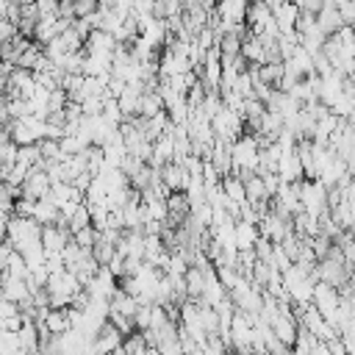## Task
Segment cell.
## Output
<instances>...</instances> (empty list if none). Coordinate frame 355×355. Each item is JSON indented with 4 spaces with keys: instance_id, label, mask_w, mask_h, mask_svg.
<instances>
[{
    "instance_id": "6da1fadb",
    "label": "cell",
    "mask_w": 355,
    "mask_h": 355,
    "mask_svg": "<svg viewBox=\"0 0 355 355\" xmlns=\"http://www.w3.org/2000/svg\"><path fill=\"white\" fill-rule=\"evenodd\" d=\"M3 230H6V236L14 241V247L19 252H25L28 247H33V244L42 241V222H36L33 216L11 214V216L3 219Z\"/></svg>"
},
{
    "instance_id": "7a4b0ae2",
    "label": "cell",
    "mask_w": 355,
    "mask_h": 355,
    "mask_svg": "<svg viewBox=\"0 0 355 355\" xmlns=\"http://www.w3.org/2000/svg\"><path fill=\"white\" fill-rule=\"evenodd\" d=\"M233 164L241 178H247L250 172H258V164H261V141L252 130H244L236 141H233Z\"/></svg>"
},
{
    "instance_id": "3957f363",
    "label": "cell",
    "mask_w": 355,
    "mask_h": 355,
    "mask_svg": "<svg viewBox=\"0 0 355 355\" xmlns=\"http://www.w3.org/2000/svg\"><path fill=\"white\" fill-rule=\"evenodd\" d=\"M211 125H214L216 136H219V139H227V141H236V139L247 130V119H244V114H239V111L230 108V105H222V111L211 119Z\"/></svg>"
},
{
    "instance_id": "277c9868",
    "label": "cell",
    "mask_w": 355,
    "mask_h": 355,
    "mask_svg": "<svg viewBox=\"0 0 355 355\" xmlns=\"http://www.w3.org/2000/svg\"><path fill=\"white\" fill-rule=\"evenodd\" d=\"M258 227H261V233L269 236L272 241H283L288 233H294V216H283V214H277V211L272 208L269 214L261 216Z\"/></svg>"
},
{
    "instance_id": "5b68a950",
    "label": "cell",
    "mask_w": 355,
    "mask_h": 355,
    "mask_svg": "<svg viewBox=\"0 0 355 355\" xmlns=\"http://www.w3.org/2000/svg\"><path fill=\"white\" fill-rule=\"evenodd\" d=\"M313 305L330 319V316L338 311V305H341V288L333 286V283H327V280H316V288H313Z\"/></svg>"
},
{
    "instance_id": "8992f818",
    "label": "cell",
    "mask_w": 355,
    "mask_h": 355,
    "mask_svg": "<svg viewBox=\"0 0 355 355\" xmlns=\"http://www.w3.org/2000/svg\"><path fill=\"white\" fill-rule=\"evenodd\" d=\"M122 338H125V333L108 319V322L103 324V330L94 336L92 352H119V355H122Z\"/></svg>"
},
{
    "instance_id": "52a82bcc",
    "label": "cell",
    "mask_w": 355,
    "mask_h": 355,
    "mask_svg": "<svg viewBox=\"0 0 355 355\" xmlns=\"http://www.w3.org/2000/svg\"><path fill=\"white\" fill-rule=\"evenodd\" d=\"M86 288H89L92 297H105V300H111V297L119 291V277L111 272V266H100V272L86 283Z\"/></svg>"
},
{
    "instance_id": "ba28073f",
    "label": "cell",
    "mask_w": 355,
    "mask_h": 355,
    "mask_svg": "<svg viewBox=\"0 0 355 355\" xmlns=\"http://www.w3.org/2000/svg\"><path fill=\"white\" fill-rule=\"evenodd\" d=\"M50 189H53V180H50V175H47L44 166H33L28 172V178H25V183H22V194L25 197H33V200L50 194Z\"/></svg>"
},
{
    "instance_id": "9c48e42d",
    "label": "cell",
    "mask_w": 355,
    "mask_h": 355,
    "mask_svg": "<svg viewBox=\"0 0 355 355\" xmlns=\"http://www.w3.org/2000/svg\"><path fill=\"white\" fill-rule=\"evenodd\" d=\"M277 172L286 183H297V180H305V164L300 158L297 150H283L280 155V164H277Z\"/></svg>"
},
{
    "instance_id": "30bf717a",
    "label": "cell",
    "mask_w": 355,
    "mask_h": 355,
    "mask_svg": "<svg viewBox=\"0 0 355 355\" xmlns=\"http://www.w3.org/2000/svg\"><path fill=\"white\" fill-rule=\"evenodd\" d=\"M161 180H164V186H166L169 191H186L189 183H191V175H189V169H186L183 164L169 161V164L161 166Z\"/></svg>"
},
{
    "instance_id": "8fae6325",
    "label": "cell",
    "mask_w": 355,
    "mask_h": 355,
    "mask_svg": "<svg viewBox=\"0 0 355 355\" xmlns=\"http://www.w3.org/2000/svg\"><path fill=\"white\" fill-rule=\"evenodd\" d=\"M316 22H319V28H322L327 36L336 33L341 25H347V22H344V14H341V8H338V3H330V0H327V3L322 6V11L316 14Z\"/></svg>"
},
{
    "instance_id": "7c38bea8",
    "label": "cell",
    "mask_w": 355,
    "mask_h": 355,
    "mask_svg": "<svg viewBox=\"0 0 355 355\" xmlns=\"http://www.w3.org/2000/svg\"><path fill=\"white\" fill-rule=\"evenodd\" d=\"M272 11H275V19H277V25H280L283 33H286V31H294V28H297V19H300V14H302L294 0H280Z\"/></svg>"
},
{
    "instance_id": "4fadbf2b",
    "label": "cell",
    "mask_w": 355,
    "mask_h": 355,
    "mask_svg": "<svg viewBox=\"0 0 355 355\" xmlns=\"http://www.w3.org/2000/svg\"><path fill=\"white\" fill-rule=\"evenodd\" d=\"M241 55L247 58V64H266V47H263L261 33H252V31H250V33L244 36Z\"/></svg>"
},
{
    "instance_id": "5bb4252c",
    "label": "cell",
    "mask_w": 355,
    "mask_h": 355,
    "mask_svg": "<svg viewBox=\"0 0 355 355\" xmlns=\"http://www.w3.org/2000/svg\"><path fill=\"white\" fill-rule=\"evenodd\" d=\"M33 219H36V222H42V225H55V222L61 219V208H58V202H55L50 194L39 197V200H36Z\"/></svg>"
},
{
    "instance_id": "9a60e30c",
    "label": "cell",
    "mask_w": 355,
    "mask_h": 355,
    "mask_svg": "<svg viewBox=\"0 0 355 355\" xmlns=\"http://www.w3.org/2000/svg\"><path fill=\"white\" fill-rule=\"evenodd\" d=\"M261 236V227L255 222H247V219H239L236 222V247L239 250H252L255 241Z\"/></svg>"
},
{
    "instance_id": "2e32d148",
    "label": "cell",
    "mask_w": 355,
    "mask_h": 355,
    "mask_svg": "<svg viewBox=\"0 0 355 355\" xmlns=\"http://www.w3.org/2000/svg\"><path fill=\"white\" fill-rule=\"evenodd\" d=\"M294 230L302 236V239H313L319 230H322V225H319V216L316 214H311V211H297L294 214Z\"/></svg>"
},
{
    "instance_id": "e0dca14e",
    "label": "cell",
    "mask_w": 355,
    "mask_h": 355,
    "mask_svg": "<svg viewBox=\"0 0 355 355\" xmlns=\"http://www.w3.org/2000/svg\"><path fill=\"white\" fill-rule=\"evenodd\" d=\"M44 324H47V330H50L53 336H61V333H67V330L72 327L69 311H67V308H53V305H50V311L44 313Z\"/></svg>"
},
{
    "instance_id": "ac0fdd59",
    "label": "cell",
    "mask_w": 355,
    "mask_h": 355,
    "mask_svg": "<svg viewBox=\"0 0 355 355\" xmlns=\"http://www.w3.org/2000/svg\"><path fill=\"white\" fill-rule=\"evenodd\" d=\"M161 111H166L161 92H158V89H147V92H144V97H141L139 114H141V116H147V119H153V116H158Z\"/></svg>"
},
{
    "instance_id": "d6986e66",
    "label": "cell",
    "mask_w": 355,
    "mask_h": 355,
    "mask_svg": "<svg viewBox=\"0 0 355 355\" xmlns=\"http://www.w3.org/2000/svg\"><path fill=\"white\" fill-rule=\"evenodd\" d=\"M244 186H247V200H250V202H261V200H269V197H272L269 189H266L263 175H258V172H250V175L244 178Z\"/></svg>"
},
{
    "instance_id": "ffe728a7",
    "label": "cell",
    "mask_w": 355,
    "mask_h": 355,
    "mask_svg": "<svg viewBox=\"0 0 355 355\" xmlns=\"http://www.w3.org/2000/svg\"><path fill=\"white\" fill-rule=\"evenodd\" d=\"M144 352H150L144 330H133L122 338V355H144Z\"/></svg>"
},
{
    "instance_id": "44dd1931",
    "label": "cell",
    "mask_w": 355,
    "mask_h": 355,
    "mask_svg": "<svg viewBox=\"0 0 355 355\" xmlns=\"http://www.w3.org/2000/svg\"><path fill=\"white\" fill-rule=\"evenodd\" d=\"M319 336L313 333V330H308L305 324H300V333H297V341H294V352H300V355H311V352H316V347H319Z\"/></svg>"
},
{
    "instance_id": "7402d4cb",
    "label": "cell",
    "mask_w": 355,
    "mask_h": 355,
    "mask_svg": "<svg viewBox=\"0 0 355 355\" xmlns=\"http://www.w3.org/2000/svg\"><path fill=\"white\" fill-rule=\"evenodd\" d=\"M42 58H44V44L33 39V42H31V44L22 50V55L17 58V67H28V69H36Z\"/></svg>"
},
{
    "instance_id": "603a6c76",
    "label": "cell",
    "mask_w": 355,
    "mask_h": 355,
    "mask_svg": "<svg viewBox=\"0 0 355 355\" xmlns=\"http://www.w3.org/2000/svg\"><path fill=\"white\" fill-rule=\"evenodd\" d=\"M92 252H94V258H97L103 266H108V263L116 258L119 247H116V241H111V239H105V236L100 233V239H97V244L92 247Z\"/></svg>"
},
{
    "instance_id": "cb8c5ba5",
    "label": "cell",
    "mask_w": 355,
    "mask_h": 355,
    "mask_svg": "<svg viewBox=\"0 0 355 355\" xmlns=\"http://www.w3.org/2000/svg\"><path fill=\"white\" fill-rule=\"evenodd\" d=\"M61 225H67L72 233L80 230V227H86V225H92V208H89V202H86V200L78 202V208L72 211V216H69L67 222H61Z\"/></svg>"
},
{
    "instance_id": "d4e9b609",
    "label": "cell",
    "mask_w": 355,
    "mask_h": 355,
    "mask_svg": "<svg viewBox=\"0 0 355 355\" xmlns=\"http://www.w3.org/2000/svg\"><path fill=\"white\" fill-rule=\"evenodd\" d=\"M72 239H75V241H78L80 247L92 250V247L97 244V239H100V227H94V225H86V227L75 230V233H72Z\"/></svg>"
},
{
    "instance_id": "484cf974",
    "label": "cell",
    "mask_w": 355,
    "mask_h": 355,
    "mask_svg": "<svg viewBox=\"0 0 355 355\" xmlns=\"http://www.w3.org/2000/svg\"><path fill=\"white\" fill-rule=\"evenodd\" d=\"M272 263L280 269V272H286L291 263H294V258L288 255V250L283 247V241H275V252H272Z\"/></svg>"
},
{
    "instance_id": "4316f807",
    "label": "cell",
    "mask_w": 355,
    "mask_h": 355,
    "mask_svg": "<svg viewBox=\"0 0 355 355\" xmlns=\"http://www.w3.org/2000/svg\"><path fill=\"white\" fill-rule=\"evenodd\" d=\"M255 252H258V258L261 261H272V252H275V241L269 239V236H258V241H255Z\"/></svg>"
},
{
    "instance_id": "83f0119b",
    "label": "cell",
    "mask_w": 355,
    "mask_h": 355,
    "mask_svg": "<svg viewBox=\"0 0 355 355\" xmlns=\"http://www.w3.org/2000/svg\"><path fill=\"white\" fill-rule=\"evenodd\" d=\"M33 211H36V200L33 197H17V202H14V214H19V216H33Z\"/></svg>"
},
{
    "instance_id": "f1b7e54d",
    "label": "cell",
    "mask_w": 355,
    "mask_h": 355,
    "mask_svg": "<svg viewBox=\"0 0 355 355\" xmlns=\"http://www.w3.org/2000/svg\"><path fill=\"white\" fill-rule=\"evenodd\" d=\"M36 3V8H39V14L44 17V14H58V6H61V0H33Z\"/></svg>"
}]
</instances>
